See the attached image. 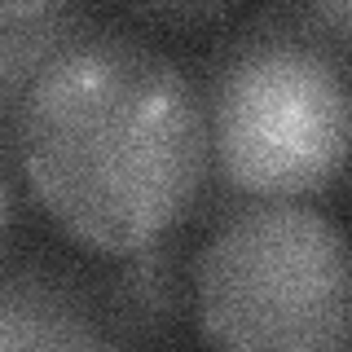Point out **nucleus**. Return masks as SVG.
I'll return each instance as SVG.
<instances>
[{"instance_id":"obj_7","label":"nucleus","mask_w":352,"mask_h":352,"mask_svg":"<svg viewBox=\"0 0 352 352\" xmlns=\"http://www.w3.org/2000/svg\"><path fill=\"white\" fill-rule=\"evenodd\" d=\"M146 18H168V22H194V18H220L229 5H168V9H141Z\"/></svg>"},{"instance_id":"obj_5","label":"nucleus","mask_w":352,"mask_h":352,"mask_svg":"<svg viewBox=\"0 0 352 352\" xmlns=\"http://www.w3.org/2000/svg\"><path fill=\"white\" fill-rule=\"evenodd\" d=\"M84 22L80 9L62 5H5L0 9V80H5V110L22 97L49 58L75 44V27Z\"/></svg>"},{"instance_id":"obj_2","label":"nucleus","mask_w":352,"mask_h":352,"mask_svg":"<svg viewBox=\"0 0 352 352\" xmlns=\"http://www.w3.org/2000/svg\"><path fill=\"white\" fill-rule=\"evenodd\" d=\"M207 352H352V234L304 203H251L194 260Z\"/></svg>"},{"instance_id":"obj_1","label":"nucleus","mask_w":352,"mask_h":352,"mask_svg":"<svg viewBox=\"0 0 352 352\" xmlns=\"http://www.w3.org/2000/svg\"><path fill=\"white\" fill-rule=\"evenodd\" d=\"M5 115L31 198L84 247L137 256L203 190L207 102L176 58L137 36H80Z\"/></svg>"},{"instance_id":"obj_3","label":"nucleus","mask_w":352,"mask_h":352,"mask_svg":"<svg viewBox=\"0 0 352 352\" xmlns=\"http://www.w3.org/2000/svg\"><path fill=\"white\" fill-rule=\"evenodd\" d=\"M212 154L234 190L295 203L352 163V71L295 22H256L212 80Z\"/></svg>"},{"instance_id":"obj_6","label":"nucleus","mask_w":352,"mask_h":352,"mask_svg":"<svg viewBox=\"0 0 352 352\" xmlns=\"http://www.w3.org/2000/svg\"><path fill=\"white\" fill-rule=\"evenodd\" d=\"M304 18L317 22V27H330L335 36L352 40V0H339V5H313V9H304Z\"/></svg>"},{"instance_id":"obj_4","label":"nucleus","mask_w":352,"mask_h":352,"mask_svg":"<svg viewBox=\"0 0 352 352\" xmlns=\"http://www.w3.org/2000/svg\"><path fill=\"white\" fill-rule=\"evenodd\" d=\"M0 352H119L75 286L44 273H9L0 304Z\"/></svg>"}]
</instances>
